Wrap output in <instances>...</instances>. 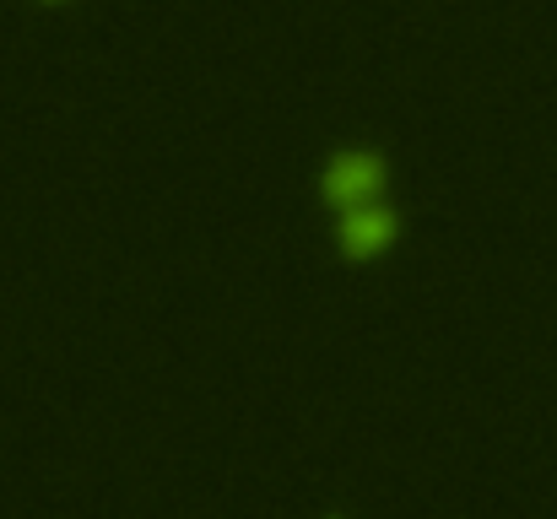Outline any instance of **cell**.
Here are the masks:
<instances>
[{"label":"cell","mask_w":557,"mask_h":519,"mask_svg":"<svg viewBox=\"0 0 557 519\" xmlns=\"http://www.w3.org/2000/svg\"><path fill=\"white\" fill-rule=\"evenodd\" d=\"M384 184V163L373 152H342L331 169H325V195L347 211V206H363L373 189Z\"/></svg>","instance_id":"6da1fadb"},{"label":"cell","mask_w":557,"mask_h":519,"mask_svg":"<svg viewBox=\"0 0 557 519\" xmlns=\"http://www.w3.org/2000/svg\"><path fill=\"white\" fill-rule=\"evenodd\" d=\"M389 238H395V217H389L384 206H369V200H363V206H347V217H342V249H347V255L369 260Z\"/></svg>","instance_id":"7a4b0ae2"}]
</instances>
